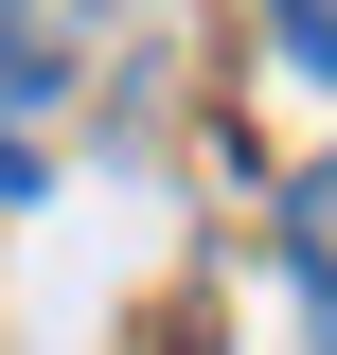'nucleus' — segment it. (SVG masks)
<instances>
[{
	"mask_svg": "<svg viewBox=\"0 0 337 355\" xmlns=\"http://www.w3.org/2000/svg\"><path fill=\"white\" fill-rule=\"evenodd\" d=\"M284 266L337 302V160H302V196H284Z\"/></svg>",
	"mask_w": 337,
	"mask_h": 355,
	"instance_id": "nucleus-1",
	"label": "nucleus"
},
{
	"mask_svg": "<svg viewBox=\"0 0 337 355\" xmlns=\"http://www.w3.org/2000/svg\"><path fill=\"white\" fill-rule=\"evenodd\" d=\"M266 18H284V53H302V71L337 89V0H266Z\"/></svg>",
	"mask_w": 337,
	"mask_h": 355,
	"instance_id": "nucleus-2",
	"label": "nucleus"
},
{
	"mask_svg": "<svg viewBox=\"0 0 337 355\" xmlns=\"http://www.w3.org/2000/svg\"><path fill=\"white\" fill-rule=\"evenodd\" d=\"M320 355H337V302H320Z\"/></svg>",
	"mask_w": 337,
	"mask_h": 355,
	"instance_id": "nucleus-3",
	"label": "nucleus"
}]
</instances>
